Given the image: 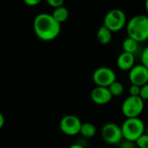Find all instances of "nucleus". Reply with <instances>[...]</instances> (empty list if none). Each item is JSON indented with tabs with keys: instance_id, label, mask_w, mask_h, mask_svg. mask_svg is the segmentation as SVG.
Here are the masks:
<instances>
[{
	"instance_id": "f03ea898",
	"label": "nucleus",
	"mask_w": 148,
	"mask_h": 148,
	"mask_svg": "<svg viewBox=\"0 0 148 148\" xmlns=\"http://www.w3.org/2000/svg\"><path fill=\"white\" fill-rule=\"evenodd\" d=\"M127 32L128 37L136 42H143L148 39V16L146 15H136L127 23Z\"/></svg>"
},
{
	"instance_id": "aec40b11",
	"label": "nucleus",
	"mask_w": 148,
	"mask_h": 148,
	"mask_svg": "<svg viewBox=\"0 0 148 148\" xmlns=\"http://www.w3.org/2000/svg\"><path fill=\"white\" fill-rule=\"evenodd\" d=\"M140 97L143 101H144V100H148V82L147 84H145L144 86L141 87Z\"/></svg>"
},
{
	"instance_id": "6ab92c4d",
	"label": "nucleus",
	"mask_w": 148,
	"mask_h": 148,
	"mask_svg": "<svg viewBox=\"0 0 148 148\" xmlns=\"http://www.w3.org/2000/svg\"><path fill=\"white\" fill-rule=\"evenodd\" d=\"M141 64L144 65L148 69V46L143 50L141 55Z\"/></svg>"
},
{
	"instance_id": "393cba45",
	"label": "nucleus",
	"mask_w": 148,
	"mask_h": 148,
	"mask_svg": "<svg viewBox=\"0 0 148 148\" xmlns=\"http://www.w3.org/2000/svg\"><path fill=\"white\" fill-rule=\"evenodd\" d=\"M69 148H84L82 146H81V145H79V144H73V145H71L70 147Z\"/></svg>"
},
{
	"instance_id": "4468645a",
	"label": "nucleus",
	"mask_w": 148,
	"mask_h": 148,
	"mask_svg": "<svg viewBox=\"0 0 148 148\" xmlns=\"http://www.w3.org/2000/svg\"><path fill=\"white\" fill-rule=\"evenodd\" d=\"M80 134L86 138H91V137L95 135L96 127L93 123H90V122L82 123Z\"/></svg>"
},
{
	"instance_id": "a211bd4d",
	"label": "nucleus",
	"mask_w": 148,
	"mask_h": 148,
	"mask_svg": "<svg viewBox=\"0 0 148 148\" xmlns=\"http://www.w3.org/2000/svg\"><path fill=\"white\" fill-rule=\"evenodd\" d=\"M140 89H141V87H140V86L131 85V87L129 88L130 96H140Z\"/></svg>"
},
{
	"instance_id": "9b49d317",
	"label": "nucleus",
	"mask_w": 148,
	"mask_h": 148,
	"mask_svg": "<svg viewBox=\"0 0 148 148\" xmlns=\"http://www.w3.org/2000/svg\"><path fill=\"white\" fill-rule=\"evenodd\" d=\"M117 66L123 71L131 70L134 66V54L122 52L117 58Z\"/></svg>"
},
{
	"instance_id": "39448f33",
	"label": "nucleus",
	"mask_w": 148,
	"mask_h": 148,
	"mask_svg": "<svg viewBox=\"0 0 148 148\" xmlns=\"http://www.w3.org/2000/svg\"><path fill=\"white\" fill-rule=\"evenodd\" d=\"M144 101L140 96H129L122 103L121 111L127 118H139L143 112Z\"/></svg>"
},
{
	"instance_id": "20e7f679",
	"label": "nucleus",
	"mask_w": 148,
	"mask_h": 148,
	"mask_svg": "<svg viewBox=\"0 0 148 148\" xmlns=\"http://www.w3.org/2000/svg\"><path fill=\"white\" fill-rule=\"evenodd\" d=\"M126 22V14L121 10L114 9L106 14L103 25L112 32H116L121 30L125 26Z\"/></svg>"
},
{
	"instance_id": "f257e3e1",
	"label": "nucleus",
	"mask_w": 148,
	"mask_h": 148,
	"mask_svg": "<svg viewBox=\"0 0 148 148\" xmlns=\"http://www.w3.org/2000/svg\"><path fill=\"white\" fill-rule=\"evenodd\" d=\"M36 35L43 41H51L58 36L61 31V24L56 22L51 14L40 13L33 23Z\"/></svg>"
},
{
	"instance_id": "b1692460",
	"label": "nucleus",
	"mask_w": 148,
	"mask_h": 148,
	"mask_svg": "<svg viewBox=\"0 0 148 148\" xmlns=\"http://www.w3.org/2000/svg\"><path fill=\"white\" fill-rule=\"evenodd\" d=\"M4 117H3V115L0 113V129L3 127V126L4 125Z\"/></svg>"
},
{
	"instance_id": "0eeeda50",
	"label": "nucleus",
	"mask_w": 148,
	"mask_h": 148,
	"mask_svg": "<svg viewBox=\"0 0 148 148\" xmlns=\"http://www.w3.org/2000/svg\"><path fill=\"white\" fill-rule=\"evenodd\" d=\"M102 139L108 144H119L122 139L121 127L115 123H107L101 129Z\"/></svg>"
},
{
	"instance_id": "dca6fc26",
	"label": "nucleus",
	"mask_w": 148,
	"mask_h": 148,
	"mask_svg": "<svg viewBox=\"0 0 148 148\" xmlns=\"http://www.w3.org/2000/svg\"><path fill=\"white\" fill-rule=\"evenodd\" d=\"M108 89H109V91L113 96H120L124 92V87H123L122 83L118 82V81L114 82L108 87Z\"/></svg>"
},
{
	"instance_id": "f3484780",
	"label": "nucleus",
	"mask_w": 148,
	"mask_h": 148,
	"mask_svg": "<svg viewBox=\"0 0 148 148\" xmlns=\"http://www.w3.org/2000/svg\"><path fill=\"white\" fill-rule=\"evenodd\" d=\"M135 144L138 148H148V135L144 134L136 141Z\"/></svg>"
},
{
	"instance_id": "412c9836",
	"label": "nucleus",
	"mask_w": 148,
	"mask_h": 148,
	"mask_svg": "<svg viewBox=\"0 0 148 148\" xmlns=\"http://www.w3.org/2000/svg\"><path fill=\"white\" fill-rule=\"evenodd\" d=\"M47 3L52 6L54 9H56L58 7H61V6H63V3H64V1L63 0H48Z\"/></svg>"
},
{
	"instance_id": "5701e85b",
	"label": "nucleus",
	"mask_w": 148,
	"mask_h": 148,
	"mask_svg": "<svg viewBox=\"0 0 148 148\" xmlns=\"http://www.w3.org/2000/svg\"><path fill=\"white\" fill-rule=\"evenodd\" d=\"M24 3L29 6H35V5L38 4L40 3V1L39 0H25Z\"/></svg>"
},
{
	"instance_id": "ddd939ff",
	"label": "nucleus",
	"mask_w": 148,
	"mask_h": 148,
	"mask_svg": "<svg viewBox=\"0 0 148 148\" xmlns=\"http://www.w3.org/2000/svg\"><path fill=\"white\" fill-rule=\"evenodd\" d=\"M51 15L54 17V19L61 24L62 23L65 22L68 19L69 10L66 7L61 6V7H58L56 9H54V11Z\"/></svg>"
},
{
	"instance_id": "423d86ee",
	"label": "nucleus",
	"mask_w": 148,
	"mask_h": 148,
	"mask_svg": "<svg viewBox=\"0 0 148 148\" xmlns=\"http://www.w3.org/2000/svg\"><path fill=\"white\" fill-rule=\"evenodd\" d=\"M93 81L96 84V87L108 88L116 81L115 73L112 69L108 67L98 68L93 74Z\"/></svg>"
},
{
	"instance_id": "bb28decb",
	"label": "nucleus",
	"mask_w": 148,
	"mask_h": 148,
	"mask_svg": "<svg viewBox=\"0 0 148 148\" xmlns=\"http://www.w3.org/2000/svg\"><path fill=\"white\" fill-rule=\"evenodd\" d=\"M147 134L148 135V127H147Z\"/></svg>"
},
{
	"instance_id": "f8f14e48",
	"label": "nucleus",
	"mask_w": 148,
	"mask_h": 148,
	"mask_svg": "<svg viewBox=\"0 0 148 148\" xmlns=\"http://www.w3.org/2000/svg\"><path fill=\"white\" fill-rule=\"evenodd\" d=\"M96 37L101 44H108L112 40V31L106 28L104 25H102L99 28L96 34Z\"/></svg>"
},
{
	"instance_id": "2eb2a0df",
	"label": "nucleus",
	"mask_w": 148,
	"mask_h": 148,
	"mask_svg": "<svg viewBox=\"0 0 148 148\" xmlns=\"http://www.w3.org/2000/svg\"><path fill=\"white\" fill-rule=\"evenodd\" d=\"M138 43H139L138 42H136L134 39H133L131 37L126 38L122 42V48L124 50L123 52L134 54V52H136V50L138 49Z\"/></svg>"
},
{
	"instance_id": "9d476101",
	"label": "nucleus",
	"mask_w": 148,
	"mask_h": 148,
	"mask_svg": "<svg viewBox=\"0 0 148 148\" xmlns=\"http://www.w3.org/2000/svg\"><path fill=\"white\" fill-rule=\"evenodd\" d=\"M113 98L108 88L104 87H95L91 92L92 101L98 105L108 104Z\"/></svg>"
},
{
	"instance_id": "7ed1b4c3",
	"label": "nucleus",
	"mask_w": 148,
	"mask_h": 148,
	"mask_svg": "<svg viewBox=\"0 0 148 148\" xmlns=\"http://www.w3.org/2000/svg\"><path fill=\"white\" fill-rule=\"evenodd\" d=\"M123 139L135 142L145 134L144 122L140 118H127L121 125Z\"/></svg>"
},
{
	"instance_id": "a878e982",
	"label": "nucleus",
	"mask_w": 148,
	"mask_h": 148,
	"mask_svg": "<svg viewBox=\"0 0 148 148\" xmlns=\"http://www.w3.org/2000/svg\"><path fill=\"white\" fill-rule=\"evenodd\" d=\"M146 10H147V11L148 13V0L146 2Z\"/></svg>"
},
{
	"instance_id": "4be33fe9",
	"label": "nucleus",
	"mask_w": 148,
	"mask_h": 148,
	"mask_svg": "<svg viewBox=\"0 0 148 148\" xmlns=\"http://www.w3.org/2000/svg\"><path fill=\"white\" fill-rule=\"evenodd\" d=\"M119 148H138L135 142L133 141H129V140H125L123 142H121V146Z\"/></svg>"
},
{
	"instance_id": "1a4fd4ad",
	"label": "nucleus",
	"mask_w": 148,
	"mask_h": 148,
	"mask_svg": "<svg viewBox=\"0 0 148 148\" xmlns=\"http://www.w3.org/2000/svg\"><path fill=\"white\" fill-rule=\"evenodd\" d=\"M129 80L132 85L144 86L148 82V69L142 64L134 66L129 72Z\"/></svg>"
},
{
	"instance_id": "6e6552de",
	"label": "nucleus",
	"mask_w": 148,
	"mask_h": 148,
	"mask_svg": "<svg viewBox=\"0 0 148 148\" xmlns=\"http://www.w3.org/2000/svg\"><path fill=\"white\" fill-rule=\"evenodd\" d=\"M82 125V123L80 119L77 116L71 114L62 117L60 121V128L62 132L69 136L80 134Z\"/></svg>"
}]
</instances>
